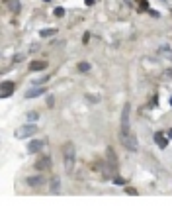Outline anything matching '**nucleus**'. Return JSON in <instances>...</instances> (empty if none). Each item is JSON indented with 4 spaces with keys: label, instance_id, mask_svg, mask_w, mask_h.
Wrapping results in <instances>:
<instances>
[{
    "label": "nucleus",
    "instance_id": "obj_1",
    "mask_svg": "<svg viewBox=\"0 0 172 206\" xmlns=\"http://www.w3.org/2000/svg\"><path fill=\"white\" fill-rule=\"evenodd\" d=\"M75 161H76L75 145L69 141V143H64V147H63V163H64V171H67V173H73V169H75Z\"/></svg>",
    "mask_w": 172,
    "mask_h": 206
},
{
    "label": "nucleus",
    "instance_id": "obj_2",
    "mask_svg": "<svg viewBox=\"0 0 172 206\" xmlns=\"http://www.w3.org/2000/svg\"><path fill=\"white\" fill-rule=\"evenodd\" d=\"M129 112H131V106L129 102L123 104V110H121V136H125L131 131V126H129Z\"/></svg>",
    "mask_w": 172,
    "mask_h": 206
},
{
    "label": "nucleus",
    "instance_id": "obj_3",
    "mask_svg": "<svg viewBox=\"0 0 172 206\" xmlns=\"http://www.w3.org/2000/svg\"><path fill=\"white\" fill-rule=\"evenodd\" d=\"M35 131H37V126H35V124H32V122H28L26 126H22L20 130L16 131V138H20V140H26V138L33 136Z\"/></svg>",
    "mask_w": 172,
    "mask_h": 206
},
{
    "label": "nucleus",
    "instance_id": "obj_4",
    "mask_svg": "<svg viewBox=\"0 0 172 206\" xmlns=\"http://www.w3.org/2000/svg\"><path fill=\"white\" fill-rule=\"evenodd\" d=\"M121 143H123V147H127L129 151H137V138H135V133L133 131H129L125 136H121Z\"/></svg>",
    "mask_w": 172,
    "mask_h": 206
},
{
    "label": "nucleus",
    "instance_id": "obj_5",
    "mask_svg": "<svg viewBox=\"0 0 172 206\" xmlns=\"http://www.w3.org/2000/svg\"><path fill=\"white\" fill-rule=\"evenodd\" d=\"M106 163L112 167L114 173H118L119 163H118V155H116V151H114V147H108V149H106Z\"/></svg>",
    "mask_w": 172,
    "mask_h": 206
},
{
    "label": "nucleus",
    "instance_id": "obj_6",
    "mask_svg": "<svg viewBox=\"0 0 172 206\" xmlns=\"http://www.w3.org/2000/svg\"><path fill=\"white\" fill-rule=\"evenodd\" d=\"M14 90H16V83H12V81H4L2 83V87H0V96L2 98H8L14 94Z\"/></svg>",
    "mask_w": 172,
    "mask_h": 206
},
{
    "label": "nucleus",
    "instance_id": "obj_7",
    "mask_svg": "<svg viewBox=\"0 0 172 206\" xmlns=\"http://www.w3.org/2000/svg\"><path fill=\"white\" fill-rule=\"evenodd\" d=\"M41 147H45V141L43 140H32L28 143V153H39Z\"/></svg>",
    "mask_w": 172,
    "mask_h": 206
},
{
    "label": "nucleus",
    "instance_id": "obj_8",
    "mask_svg": "<svg viewBox=\"0 0 172 206\" xmlns=\"http://www.w3.org/2000/svg\"><path fill=\"white\" fill-rule=\"evenodd\" d=\"M45 69H47V61H41V59L30 61V71H33V73H39V71H45Z\"/></svg>",
    "mask_w": 172,
    "mask_h": 206
},
{
    "label": "nucleus",
    "instance_id": "obj_9",
    "mask_svg": "<svg viewBox=\"0 0 172 206\" xmlns=\"http://www.w3.org/2000/svg\"><path fill=\"white\" fill-rule=\"evenodd\" d=\"M28 184H30L32 188H39V186H43V184H45V177H41V175L30 177V179H28Z\"/></svg>",
    "mask_w": 172,
    "mask_h": 206
},
{
    "label": "nucleus",
    "instance_id": "obj_10",
    "mask_svg": "<svg viewBox=\"0 0 172 206\" xmlns=\"http://www.w3.org/2000/svg\"><path fill=\"white\" fill-rule=\"evenodd\" d=\"M41 94H45V87H33V88H30L28 92H26V98L30 100V98H37V96H41Z\"/></svg>",
    "mask_w": 172,
    "mask_h": 206
},
{
    "label": "nucleus",
    "instance_id": "obj_11",
    "mask_svg": "<svg viewBox=\"0 0 172 206\" xmlns=\"http://www.w3.org/2000/svg\"><path fill=\"white\" fill-rule=\"evenodd\" d=\"M155 141H157V145H159L161 149H166V147H168V138L162 136V131H155Z\"/></svg>",
    "mask_w": 172,
    "mask_h": 206
},
{
    "label": "nucleus",
    "instance_id": "obj_12",
    "mask_svg": "<svg viewBox=\"0 0 172 206\" xmlns=\"http://www.w3.org/2000/svg\"><path fill=\"white\" fill-rule=\"evenodd\" d=\"M49 165H51V159H49L47 155H43V157H39V159H37V163H35V169H37V171H45V169H49Z\"/></svg>",
    "mask_w": 172,
    "mask_h": 206
},
{
    "label": "nucleus",
    "instance_id": "obj_13",
    "mask_svg": "<svg viewBox=\"0 0 172 206\" xmlns=\"http://www.w3.org/2000/svg\"><path fill=\"white\" fill-rule=\"evenodd\" d=\"M51 35H57V30L55 28H45L39 32V37H51Z\"/></svg>",
    "mask_w": 172,
    "mask_h": 206
},
{
    "label": "nucleus",
    "instance_id": "obj_14",
    "mask_svg": "<svg viewBox=\"0 0 172 206\" xmlns=\"http://www.w3.org/2000/svg\"><path fill=\"white\" fill-rule=\"evenodd\" d=\"M8 8H10V12H14V14H18V12H20V0H10V2H8Z\"/></svg>",
    "mask_w": 172,
    "mask_h": 206
},
{
    "label": "nucleus",
    "instance_id": "obj_15",
    "mask_svg": "<svg viewBox=\"0 0 172 206\" xmlns=\"http://www.w3.org/2000/svg\"><path fill=\"white\" fill-rule=\"evenodd\" d=\"M76 69H78V71H80V73H88V71H90V69H92V65H90V63H88V61H80V63H78V65H76Z\"/></svg>",
    "mask_w": 172,
    "mask_h": 206
},
{
    "label": "nucleus",
    "instance_id": "obj_16",
    "mask_svg": "<svg viewBox=\"0 0 172 206\" xmlns=\"http://www.w3.org/2000/svg\"><path fill=\"white\" fill-rule=\"evenodd\" d=\"M159 53H161L162 57H168V59H172V49L168 47V45H162V47H159Z\"/></svg>",
    "mask_w": 172,
    "mask_h": 206
},
{
    "label": "nucleus",
    "instance_id": "obj_17",
    "mask_svg": "<svg viewBox=\"0 0 172 206\" xmlns=\"http://www.w3.org/2000/svg\"><path fill=\"white\" fill-rule=\"evenodd\" d=\"M59 188H61V181H59V179H55L53 183H51V192L57 194V192H59Z\"/></svg>",
    "mask_w": 172,
    "mask_h": 206
},
{
    "label": "nucleus",
    "instance_id": "obj_18",
    "mask_svg": "<svg viewBox=\"0 0 172 206\" xmlns=\"http://www.w3.org/2000/svg\"><path fill=\"white\" fill-rule=\"evenodd\" d=\"M37 120H39V114H37V112H30V114H28V122H37Z\"/></svg>",
    "mask_w": 172,
    "mask_h": 206
},
{
    "label": "nucleus",
    "instance_id": "obj_19",
    "mask_svg": "<svg viewBox=\"0 0 172 206\" xmlns=\"http://www.w3.org/2000/svg\"><path fill=\"white\" fill-rule=\"evenodd\" d=\"M53 14L57 16V18H63V16H64V8L59 6V8H55V10H53Z\"/></svg>",
    "mask_w": 172,
    "mask_h": 206
},
{
    "label": "nucleus",
    "instance_id": "obj_20",
    "mask_svg": "<svg viewBox=\"0 0 172 206\" xmlns=\"http://www.w3.org/2000/svg\"><path fill=\"white\" fill-rule=\"evenodd\" d=\"M137 2L141 4V10H147V12H149V2H147V0H137Z\"/></svg>",
    "mask_w": 172,
    "mask_h": 206
},
{
    "label": "nucleus",
    "instance_id": "obj_21",
    "mask_svg": "<svg viewBox=\"0 0 172 206\" xmlns=\"http://www.w3.org/2000/svg\"><path fill=\"white\" fill-rule=\"evenodd\" d=\"M114 183H116V184H125V179H121V177L116 175V177H114Z\"/></svg>",
    "mask_w": 172,
    "mask_h": 206
},
{
    "label": "nucleus",
    "instance_id": "obj_22",
    "mask_svg": "<svg viewBox=\"0 0 172 206\" xmlns=\"http://www.w3.org/2000/svg\"><path fill=\"white\" fill-rule=\"evenodd\" d=\"M125 192H127L129 196H135V194H137V190H135V188H131V186H127V188H125Z\"/></svg>",
    "mask_w": 172,
    "mask_h": 206
},
{
    "label": "nucleus",
    "instance_id": "obj_23",
    "mask_svg": "<svg viewBox=\"0 0 172 206\" xmlns=\"http://www.w3.org/2000/svg\"><path fill=\"white\" fill-rule=\"evenodd\" d=\"M12 61H14V63H20V61H24V55H16V57H12Z\"/></svg>",
    "mask_w": 172,
    "mask_h": 206
},
{
    "label": "nucleus",
    "instance_id": "obj_24",
    "mask_svg": "<svg viewBox=\"0 0 172 206\" xmlns=\"http://www.w3.org/2000/svg\"><path fill=\"white\" fill-rule=\"evenodd\" d=\"M82 41H84V43H88V41H90V33H88V32L84 33V37H82Z\"/></svg>",
    "mask_w": 172,
    "mask_h": 206
},
{
    "label": "nucleus",
    "instance_id": "obj_25",
    "mask_svg": "<svg viewBox=\"0 0 172 206\" xmlns=\"http://www.w3.org/2000/svg\"><path fill=\"white\" fill-rule=\"evenodd\" d=\"M94 2H96V0H84L86 6H94Z\"/></svg>",
    "mask_w": 172,
    "mask_h": 206
},
{
    "label": "nucleus",
    "instance_id": "obj_26",
    "mask_svg": "<svg viewBox=\"0 0 172 206\" xmlns=\"http://www.w3.org/2000/svg\"><path fill=\"white\" fill-rule=\"evenodd\" d=\"M149 14L153 16V18H159V12H155V10H149Z\"/></svg>",
    "mask_w": 172,
    "mask_h": 206
},
{
    "label": "nucleus",
    "instance_id": "obj_27",
    "mask_svg": "<svg viewBox=\"0 0 172 206\" xmlns=\"http://www.w3.org/2000/svg\"><path fill=\"white\" fill-rule=\"evenodd\" d=\"M166 138H168V140H172V128H170V130H166Z\"/></svg>",
    "mask_w": 172,
    "mask_h": 206
},
{
    "label": "nucleus",
    "instance_id": "obj_28",
    "mask_svg": "<svg viewBox=\"0 0 172 206\" xmlns=\"http://www.w3.org/2000/svg\"><path fill=\"white\" fill-rule=\"evenodd\" d=\"M168 102H170V106H172V96H170V100H168Z\"/></svg>",
    "mask_w": 172,
    "mask_h": 206
},
{
    "label": "nucleus",
    "instance_id": "obj_29",
    "mask_svg": "<svg viewBox=\"0 0 172 206\" xmlns=\"http://www.w3.org/2000/svg\"><path fill=\"white\" fill-rule=\"evenodd\" d=\"M43 2H49V0H43Z\"/></svg>",
    "mask_w": 172,
    "mask_h": 206
},
{
    "label": "nucleus",
    "instance_id": "obj_30",
    "mask_svg": "<svg viewBox=\"0 0 172 206\" xmlns=\"http://www.w3.org/2000/svg\"><path fill=\"white\" fill-rule=\"evenodd\" d=\"M4 2H10V0H4Z\"/></svg>",
    "mask_w": 172,
    "mask_h": 206
},
{
    "label": "nucleus",
    "instance_id": "obj_31",
    "mask_svg": "<svg viewBox=\"0 0 172 206\" xmlns=\"http://www.w3.org/2000/svg\"><path fill=\"white\" fill-rule=\"evenodd\" d=\"M162 2H166V0H162Z\"/></svg>",
    "mask_w": 172,
    "mask_h": 206
}]
</instances>
